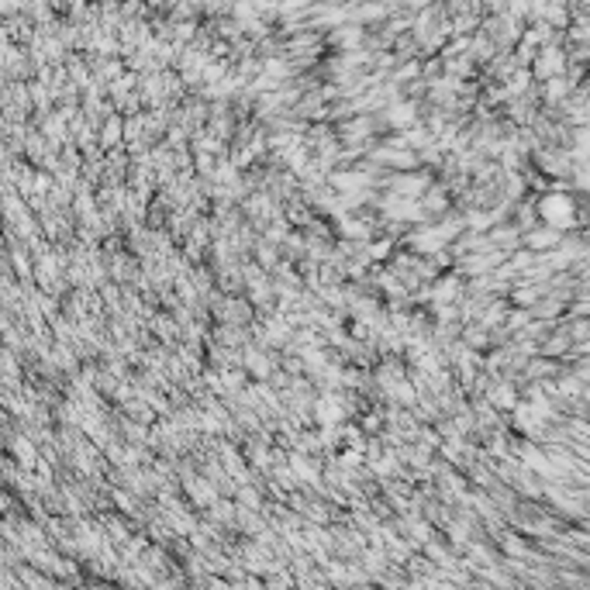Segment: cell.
Wrapping results in <instances>:
<instances>
[{
	"mask_svg": "<svg viewBox=\"0 0 590 590\" xmlns=\"http://www.w3.org/2000/svg\"><path fill=\"white\" fill-rule=\"evenodd\" d=\"M314 414H318L321 425H332V421H342V418H346V414H342V401H335V397H318Z\"/></svg>",
	"mask_w": 590,
	"mask_h": 590,
	"instance_id": "cell-3",
	"label": "cell"
},
{
	"mask_svg": "<svg viewBox=\"0 0 590 590\" xmlns=\"http://www.w3.org/2000/svg\"><path fill=\"white\" fill-rule=\"evenodd\" d=\"M490 401H494V404H497V408H511V404H515V390H511V387H504V383H501V387H497V390H490Z\"/></svg>",
	"mask_w": 590,
	"mask_h": 590,
	"instance_id": "cell-7",
	"label": "cell"
},
{
	"mask_svg": "<svg viewBox=\"0 0 590 590\" xmlns=\"http://www.w3.org/2000/svg\"><path fill=\"white\" fill-rule=\"evenodd\" d=\"M14 449H17V456H21L24 463H31V459H35V452H31V445H28L24 438H14Z\"/></svg>",
	"mask_w": 590,
	"mask_h": 590,
	"instance_id": "cell-9",
	"label": "cell"
},
{
	"mask_svg": "<svg viewBox=\"0 0 590 590\" xmlns=\"http://www.w3.org/2000/svg\"><path fill=\"white\" fill-rule=\"evenodd\" d=\"M418 193H425V179L421 177H397L394 179V197L401 200H411Z\"/></svg>",
	"mask_w": 590,
	"mask_h": 590,
	"instance_id": "cell-4",
	"label": "cell"
},
{
	"mask_svg": "<svg viewBox=\"0 0 590 590\" xmlns=\"http://www.w3.org/2000/svg\"><path fill=\"white\" fill-rule=\"evenodd\" d=\"M563 69V56L556 49H545L538 59H535V76H545V80H556V73Z\"/></svg>",
	"mask_w": 590,
	"mask_h": 590,
	"instance_id": "cell-2",
	"label": "cell"
},
{
	"mask_svg": "<svg viewBox=\"0 0 590 590\" xmlns=\"http://www.w3.org/2000/svg\"><path fill=\"white\" fill-rule=\"evenodd\" d=\"M538 214H542V221L556 232L559 225H570V221H573V204H570V197L552 193V197H545V200L538 204Z\"/></svg>",
	"mask_w": 590,
	"mask_h": 590,
	"instance_id": "cell-1",
	"label": "cell"
},
{
	"mask_svg": "<svg viewBox=\"0 0 590 590\" xmlns=\"http://www.w3.org/2000/svg\"><path fill=\"white\" fill-rule=\"evenodd\" d=\"M387 118H390V124H411L414 121V115H411V108L408 104H394V108H387Z\"/></svg>",
	"mask_w": 590,
	"mask_h": 590,
	"instance_id": "cell-6",
	"label": "cell"
},
{
	"mask_svg": "<svg viewBox=\"0 0 590 590\" xmlns=\"http://www.w3.org/2000/svg\"><path fill=\"white\" fill-rule=\"evenodd\" d=\"M249 369H252V373H270V362H266V355L249 353Z\"/></svg>",
	"mask_w": 590,
	"mask_h": 590,
	"instance_id": "cell-8",
	"label": "cell"
},
{
	"mask_svg": "<svg viewBox=\"0 0 590 590\" xmlns=\"http://www.w3.org/2000/svg\"><path fill=\"white\" fill-rule=\"evenodd\" d=\"M559 242V232H552V228H538V232H529L525 235V245H529L531 252L535 249H552Z\"/></svg>",
	"mask_w": 590,
	"mask_h": 590,
	"instance_id": "cell-5",
	"label": "cell"
}]
</instances>
